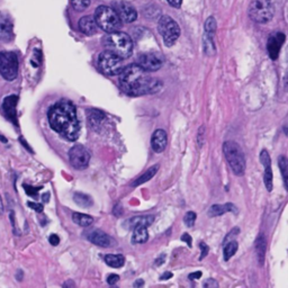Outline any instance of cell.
<instances>
[{
	"label": "cell",
	"instance_id": "obj_1",
	"mask_svg": "<svg viewBox=\"0 0 288 288\" xmlns=\"http://www.w3.org/2000/svg\"><path fill=\"white\" fill-rule=\"evenodd\" d=\"M51 128L69 141H75L80 133V123L73 104L63 99L49 111Z\"/></svg>",
	"mask_w": 288,
	"mask_h": 288
},
{
	"label": "cell",
	"instance_id": "obj_2",
	"mask_svg": "<svg viewBox=\"0 0 288 288\" xmlns=\"http://www.w3.org/2000/svg\"><path fill=\"white\" fill-rule=\"evenodd\" d=\"M120 83L123 90L132 96L154 94L162 87L160 80L150 77L140 65H131L123 69Z\"/></svg>",
	"mask_w": 288,
	"mask_h": 288
},
{
	"label": "cell",
	"instance_id": "obj_3",
	"mask_svg": "<svg viewBox=\"0 0 288 288\" xmlns=\"http://www.w3.org/2000/svg\"><path fill=\"white\" fill-rule=\"evenodd\" d=\"M106 50L117 54L122 59H128L133 52V41L131 36L123 32L108 33L104 39Z\"/></svg>",
	"mask_w": 288,
	"mask_h": 288
},
{
	"label": "cell",
	"instance_id": "obj_4",
	"mask_svg": "<svg viewBox=\"0 0 288 288\" xmlns=\"http://www.w3.org/2000/svg\"><path fill=\"white\" fill-rule=\"evenodd\" d=\"M95 19L98 27L106 33L117 32L122 26V19L113 7L99 6L95 11Z\"/></svg>",
	"mask_w": 288,
	"mask_h": 288
},
{
	"label": "cell",
	"instance_id": "obj_5",
	"mask_svg": "<svg viewBox=\"0 0 288 288\" xmlns=\"http://www.w3.org/2000/svg\"><path fill=\"white\" fill-rule=\"evenodd\" d=\"M223 152L228 166L232 169V171L234 172V175H244L245 156L239 144L233 141H227L223 144Z\"/></svg>",
	"mask_w": 288,
	"mask_h": 288
},
{
	"label": "cell",
	"instance_id": "obj_6",
	"mask_svg": "<svg viewBox=\"0 0 288 288\" xmlns=\"http://www.w3.org/2000/svg\"><path fill=\"white\" fill-rule=\"evenodd\" d=\"M248 12L250 18L256 23L265 24L273 19L275 10L272 0H252Z\"/></svg>",
	"mask_w": 288,
	"mask_h": 288
},
{
	"label": "cell",
	"instance_id": "obj_7",
	"mask_svg": "<svg viewBox=\"0 0 288 288\" xmlns=\"http://www.w3.org/2000/svg\"><path fill=\"white\" fill-rule=\"evenodd\" d=\"M159 33L162 36L164 44L167 46H172L176 43L178 37L180 36V28L176 20H173L170 16L164 15L159 19L158 24Z\"/></svg>",
	"mask_w": 288,
	"mask_h": 288
},
{
	"label": "cell",
	"instance_id": "obj_8",
	"mask_svg": "<svg viewBox=\"0 0 288 288\" xmlns=\"http://www.w3.org/2000/svg\"><path fill=\"white\" fill-rule=\"evenodd\" d=\"M123 59L117 56V54L106 50L103 53H100L98 58V67L103 73L107 75H115L121 73L123 71Z\"/></svg>",
	"mask_w": 288,
	"mask_h": 288
},
{
	"label": "cell",
	"instance_id": "obj_9",
	"mask_svg": "<svg viewBox=\"0 0 288 288\" xmlns=\"http://www.w3.org/2000/svg\"><path fill=\"white\" fill-rule=\"evenodd\" d=\"M0 74L6 80H15L18 74V59L12 52H0Z\"/></svg>",
	"mask_w": 288,
	"mask_h": 288
},
{
	"label": "cell",
	"instance_id": "obj_10",
	"mask_svg": "<svg viewBox=\"0 0 288 288\" xmlns=\"http://www.w3.org/2000/svg\"><path fill=\"white\" fill-rule=\"evenodd\" d=\"M69 160L71 166L78 170H83L86 169L90 161V154L88 150L81 144L72 146L69 151Z\"/></svg>",
	"mask_w": 288,
	"mask_h": 288
},
{
	"label": "cell",
	"instance_id": "obj_11",
	"mask_svg": "<svg viewBox=\"0 0 288 288\" xmlns=\"http://www.w3.org/2000/svg\"><path fill=\"white\" fill-rule=\"evenodd\" d=\"M162 58L156 53H144L139 57V65L147 72L158 71L162 67Z\"/></svg>",
	"mask_w": 288,
	"mask_h": 288
},
{
	"label": "cell",
	"instance_id": "obj_12",
	"mask_svg": "<svg viewBox=\"0 0 288 288\" xmlns=\"http://www.w3.org/2000/svg\"><path fill=\"white\" fill-rule=\"evenodd\" d=\"M114 9L117 11L118 16L121 17L122 22L133 23L138 18V11L131 3L126 1H118L114 5Z\"/></svg>",
	"mask_w": 288,
	"mask_h": 288
},
{
	"label": "cell",
	"instance_id": "obj_13",
	"mask_svg": "<svg viewBox=\"0 0 288 288\" xmlns=\"http://www.w3.org/2000/svg\"><path fill=\"white\" fill-rule=\"evenodd\" d=\"M88 240L98 247L111 248L116 244V241L101 230H94L88 234Z\"/></svg>",
	"mask_w": 288,
	"mask_h": 288
},
{
	"label": "cell",
	"instance_id": "obj_14",
	"mask_svg": "<svg viewBox=\"0 0 288 288\" xmlns=\"http://www.w3.org/2000/svg\"><path fill=\"white\" fill-rule=\"evenodd\" d=\"M260 162L262 166L265 167V175L264 181L266 185V188L268 192L273 190V170H272V160H270V155L267 150H262L260 152Z\"/></svg>",
	"mask_w": 288,
	"mask_h": 288
},
{
	"label": "cell",
	"instance_id": "obj_15",
	"mask_svg": "<svg viewBox=\"0 0 288 288\" xmlns=\"http://www.w3.org/2000/svg\"><path fill=\"white\" fill-rule=\"evenodd\" d=\"M284 42H285V35L283 33H276L269 37L268 44H267V50H268L269 57L273 60H276L278 58Z\"/></svg>",
	"mask_w": 288,
	"mask_h": 288
},
{
	"label": "cell",
	"instance_id": "obj_16",
	"mask_svg": "<svg viewBox=\"0 0 288 288\" xmlns=\"http://www.w3.org/2000/svg\"><path fill=\"white\" fill-rule=\"evenodd\" d=\"M17 103H18V97L14 95L6 97L2 103L3 113H5L8 120H10L12 123H15V124H17V115H16Z\"/></svg>",
	"mask_w": 288,
	"mask_h": 288
},
{
	"label": "cell",
	"instance_id": "obj_17",
	"mask_svg": "<svg viewBox=\"0 0 288 288\" xmlns=\"http://www.w3.org/2000/svg\"><path fill=\"white\" fill-rule=\"evenodd\" d=\"M167 132L163 130H156L155 132L152 135L151 139V146L156 153H160V152H163L164 149L167 147Z\"/></svg>",
	"mask_w": 288,
	"mask_h": 288
},
{
	"label": "cell",
	"instance_id": "obj_18",
	"mask_svg": "<svg viewBox=\"0 0 288 288\" xmlns=\"http://www.w3.org/2000/svg\"><path fill=\"white\" fill-rule=\"evenodd\" d=\"M154 222L153 215H141V216H134V217L125 221L124 225L129 230H134L138 226H150L152 223Z\"/></svg>",
	"mask_w": 288,
	"mask_h": 288
},
{
	"label": "cell",
	"instance_id": "obj_19",
	"mask_svg": "<svg viewBox=\"0 0 288 288\" xmlns=\"http://www.w3.org/2000/svg\"><path fill=\"white\" fill-rule=\"evenodd\" d=\"M79 29L80 32L83 33L84 35H94L97 32V22L95 19V16H84L79 20Z\"/></svg>",
	"mask_w": 288,
	"mask_h": 288
},
{
	"label": "cell",
	"instance_id": "obj_20",
	"mask_svg": "<svg viewBox=\"0 0 288 288\" xmlns=\"http://www.w3.org/2000/svg\"><path fill=\"white\" fill-rule=\"evenodd\" d=\"M12 24L5 15H0V41L8 42L12 39Z\"/></svg>",
	"mask_w": 288,
	"mask_h": 288
},
{
	"label": "cell",
	"instance_id": "obj_21",
	"mask_svg": "<svg viewBox=\"0 0 288 288\" xmlns=\"http://www.w3.org/2000/svg\"><path fill=\"white\" fill-rule=\"evenodd\" d=\"M235 211V206L233 204H217V205H213L209 211V216L210 217H217V216H221L223 214L227 213V212H234Z\"/></svg>",
	"mask_w": 288,
	"mask_h": 288
},
{
	"label": "cell",
	"instance_id": "obj_22",
	"mask_svg": "<svg viewBox=\"0 0 288 288\" xmlns=\"http://www.w3.org/2000/svg\"><path fill=\"white\" fill-rule=\"evenodd\" d=\"M158 170H159V164H154V166H152L151 168L147 169V170L144 172L141 177H139L138 179L132 184V186L133 187H138V186L146 183V181H149L155 176V173L158 172Z\"/></svg>",
	"mask_w": 288,
	"mask_h": 288
},
{
	"label": "cell",
	"instance_id": "obj_23",
	"mask_svg": "<svg viewBox=\"0 0 288 288\" xmlns=\"http://www.w3.org/2000/svg\"><path fill=\"white\" fill-rule=\"evenodd\" d=\"M147 239H149V233H147L146 226H138L134 228L132 238L133 243H144L146 242Z\"/></svg>",
	"mask_w": 288,
	"mask_h": 288
},
{
	"label": "cell",
	"instance_id": "obj_24",
	"mask_svg": "<svg viewBox=\"0 0 288 288\" xmlns=\"http://www.w3.org/2000/svg\"><path fill=\"white\" fill-rule=\"evenodd\" d=\"M266 248H267L266 239L262 235H259V236H258L257 241H256V251H257L258 260H259V264L260 265H264Z\"/></svg>",
	"mask_w": 288,
	"mask_h": 288
},
{
	"label": "cell",
	"instance_id": "obj_25",
	"mask_svg": "<svg viewBox=\"0 0 288 288\" xmlns=\"http://www.w3.org/2000/svg\"><path fill=\"white\" fill-rule=\"evenodd\" d=\"M203 45H204V52L207 54V56H210V57L215 56L216 48L214 43V36L205 33L204 40H203Z\"/></svg>",
	"mask_w": 288,
	"mask_h": 288
},
{
	"label": "cell",
	"instance_id": "obj_26",
	"mask_svg": "<svg viewBox=\"0 0 288 288\" xmlns=\"http://www.w3.org/2000/svg\"><path fill=\"white\" fill-rule=\"evenodd\" d=\"M105 262L113 268H121L125 264V258L122 255H107L105 256Z\"/></svg>",
	"mask_w": 288,
	"mask_h": 288
},
{
	"label": "cell",
	"instance_id": "obj_27",
	"mask_svg": "<svg viewBox=\"0 0 288 288\" xmlns=\"http://www.w3.org/2000/svg\"><path fill=\"white\" fill-rule=\"evenodd\" d=\"M72 219H73V222L75 224H78V225L83 227L89 226L92 222H94V218H92L90 215H86L82 213H73L72 214Z\"/></svg>",
	"mask_w": 288,
	"mask_h": 288
},
{
	"label": "cell",
	"instance_id": "obj_28",
	"mask_svg": "<svg viewBox=\"0 0 288 288\" xmlns=\"http://www.w3.org/2000/svg\"><path fill=\"white\" fill-rule=\"evenodd\" d=\"M278 167L282 171L284 185H285L286 190H288V159L285 155H281L278 158Z\"/></svg>",
	"mask_w": 288,
	"mask_h": 288
},
{
	"label": "cell",
	"instance_id": "obj_29",
	"mask_svg": "<svg viewBox=\"0 0 288 288\" xmlns=\"http://www.w3.org/2000/svg\"><path fill=\"white\" fill-rule=\"evenodd\" d=\"M238 248H239V245H238V242L236 241H230V242H227L226 244H224V250H223V252H224V260L227 261V260H230L231 258L235 255V252L238 251Z\"/></svg>",
	"mask_w": 288,
	"mask_h": 288
},
{
	"label": "cell",
	"instance_id": "obj_30",
	"mask_svg": "<svg viewBox=\"0 0 288 288\" xmlns=\"http://www.w3.org/2000/svg\"><path fill=\"white\" fill-rule=\"evenodd\" d=\"M73 201L75 204L81 207H90L92 205V200L90 196L83 193H74Z\"/></svg>",
	"mask_w": 288,
	"mask_h": 288
},
{
	"label": "cell",
	"instance_id": "obj_31",
	"mask_svg": "<svg viewBox=\"0 0 288 288\" xmlns=\"http://www.w3.org/2000/svg\"><path fill=\"white\" fill-rule=\"evenodd\" d=\"M104 118V114L99 112V111H91L90 114H89V122H90V124L92 126H97L99 124V123L103 121Z\"/></svg>",
	"mask_w": 288,
	"mask_h": 288
},
{
	"label": "cell",
	"instance_id": "obj_32",
	"mask_svg": "<svg viewBox=\"0 0 288 288\" xmlns=\"http://www.w3.org/2000/svg\"><path fill=\"white\" fill-rule=\"evenodd\" d=\"M216 27H217V25H216V20L213 16H211L207 18V20L205 22V33L210 34V35L214 36V34L216 32Z\"/></svg>",
	"mask_w": 288,
	"mask_h": 288
},
{
	"label": "cell",
	"instance_id": "obj_33",
	"mask_svg": "<svg viewBox=\"0 0 288 288\" xmlns=\"http://www.w3.org/2000/svg\"><path fill=\"white\" fill-rule=\"evenodd\" d=\"M71 3L77 11H83L90 5V0H71Z\"/></svg>",
	"mask_w": 288,
	"mask_h": 288
},
{
	"label": "cell",
	"instance_id": "obj_34",
	"mask_svg": "<svg viewBox=\"0 0 288 288\" xmlns=\"http://www.w3.org/2000/svg\"><path fill=\"white\" fill-rule=\"evenodd\" d=\"M184 222L188 227L194 226L195 222H196V214H195L194 212H188V213L185 215Z\"/></svg>",
	"mask_w": 288,
	"mask_h": 288
},
{
	"label": "cell",
	"instance_id": "obj_35",
	"mask_svg": "<svg viewBox=\"0 0 288 288\" xmlns=\"http://www.w3.org/2000/svg\"><path fill=\"white\" fill-rule=\"evenodd\" d=\"M24 188H25V190H26V194L28 195V196L37 197V193H39L40 188H34L28 185H24Z\"/></svg>",
	"mask_w": 288,
	"mask_h": 288
},
{
	"label": "cell",
	"instance_id": "obj_36",
	"mask_svg": "<svg viewBox=\"0 0 288 288\" xmlns=\"http://www.w3.org/2000/svg\"><path fill=\"white\" fill-rule=\"evenodd\" d=\"M239 232L240 230L238 227H235L234 230H232L230 233H228L227 236L225 238V240H224V244H226L227 242H230V241H233V236H236L239 234Z\"/></svg>",
	"mask_w": 288,
	"mask_h": 288
},
{
	"label": "cell",
	"instance_id": "obj_37",
	"mask_svg": "<svg viewBox=\"0 0 288 288\" xmlns=\"http://www.w3.org/2000/svg\"><path fill=\"white\" fill-rule=\"evenodd\" d=\"M27 205H28L29 207H31V209H33L34 211L39 212V213H41V212H43V205H42V204H39V203L28 202V203H27Z\"/></svg>",
	"mask_w": 288,
	"mask_h": 288
},
{
	"label": "cell",
	"instance_id": "obj_38",
	"mask_svg": "<svg viewBox=\"0 0 288 288\" xmlns=\"http://www.w3.org/2000/svg\"><path fill=\"white\" fill-rule=\"evenodd\" d=\"M118 281H120V276H117V275H109L107 278V283L109 285H114V284H116Z\"/></svg>",
	"mask_w": 288,
	"mask_h": 288
},
{
	"label": "cell",
	"instance_id": "obj_39",
	"mask_svg": "<svg viewBox=\"0 0 288 288\" xmlns=\"http://www.w3.org/2000/svg\"><path fill=\"white\" fill-rule=\"evenodd\" d=\"M49 241L52 245H58L59 243H60V238H59L57 234H52V235H50Z\"/></svg>",
	"mask_w": 288,
	"mask_h": 288
},
{
	"label": "cell",
	"instance_id": "obj_40",
	"mask_svg": "<svg viewBox=\"0 0 288 288\" xmlns=\"http://www.w3.org/2000/svg\"><path fill=\"white\" fill-rule=\"evenodd\" d=\"M200 247H201V250H202V256H201V259H203V258H205L207 256V253H209V247L205 243H201L200 244Z\"/></svg>",
	"mask_w": 288,
	"mask_h": 288
},
{
	"label": "cell",
	"instance_id": "obj_41",
	"mask_svg": "<svg viewBox=\"0 0 288 288\" xmlns=\"http://www.w3.org/2000/svg\"><path fill=\"white\" fill-rule=\"evenodd\" d=\"M168 2L170 3L172 7L179 8L181 6V2H183V0H168Z\"/></svg>",
	"mask_w": 288,
	"mask_h": 288
},
{
	"label": "cell",
	"instance_id": "obj_42",
	"mask_svg": "<svg viewBox=\"0 0 288 288\" xmlns=\"http://www.w3.org/2000/svg\"><path fill=\"white\" fill-rule=\"evenodd\" d=\"M164 260H166V255H164V253H163V255H161V256L158 258V259L155 260V266H158V267H159V266H161V265H163Z\"/></svg>",
	"mask_w": 288,
	"mask_h": 288
},
{
	"label": "cell",
	"instance_id": "obj_43",
	"mask_svg": "<svg viewBox=\"0 0 288 288\" xmlns=\"http://www.w3.org/2000/svg\"><path fill=\"white\" fill-rule=\"evenodd\" d=\"M181 240L186 241V242H187V244H188V247H192V238H190L187 233H185V234L181 236Z\"/></svg>",
	"mask_w": 288,
	"mask_h": 288
},
{
	"label": "cell",
	"instance_id": "obj_44",
	"mask_svg": "<svg viewBox=\"0 0 288 288\" xmlns=\"http://www.w3.org/2000/svg\"><path fill=\"white\" fill-rule=\"evenodd\" d=\"M204 287H217V283L214 279H209L207 283L204 284Z\"/></svg>",
	"mask_w": 288,
	"mask_h": 288
},
{
	"label": "cell",
	"instance_id": "obj_45",
	"mask_svg": "<svg viewBox=\"0 0 288 288\" xmlns=\"http://www.w3.org/2000/svg\"><path fill=\"white\" fill-rule=\"evenodd\" d=\"M200 277H202V273L201 272H197V273H195V274H190L189 275L190 279H196V278H200Z\"/></svg>",
	"mask_w": 288,
	"mask_h": 288
},
{
	"label": "cell",
	"instance_id": "obj_46",
	"mask_svg": "<svg viewBox=\"0 0 288 288\" xmlns=\"http://www.w3.org/2000/svg\"><path fill=\"white\" fill-rule=\"evenodd\" d=\"M284 88H285V90L288 92V72L285 75V78H284Z\"/></svg>",
	"mask_w": 288,
	"mask_h": 288
},
{
	"label": "cell",
	"instance_id": "obj_47",
	"mask_svg": "<svg viewBox=\"0 0 288 288\" xmlns=\"http://www.w3.org/2000/svg\"><path fill=\"white\" fill-rule=\"evenodd\" d=\"M171 277H172L171 273H166V274H163L162 276H161V281H164V279H169V278H171Z\"/></svg>",
	"mask_w": 288,
	"mask_h": 288
},
{
	"label": "cell",
	"instance_id": "obj_48",
	"mask_svg": "<svg viewBox=\"0 0 288 288\" xmlns=\"http://www.w3.org/2000/svg\"><path fill=\"white\" fill-rule=\"evenodd\" d=\"M283 130H284V133H285L288 137V117L285 122V124H284V126H283Z\"/></svg>",
	"mask_w": 288,
	"mask_h": 288
},
{
	"label": "cell",
	"instance_id": "obj_49",
	"mask_svg": "<svg viewBox=\"0 0 288 288\" xmlns=\"http://www.w3.org/2000/svg\"><path fill=\"white\" fill-rule=\"evenodd\" d=\"M143 285H144V283H143L142 279H138V281L135 282V284H134L135 287H142Z\"/></svg>",
	"mask_w": 288,
	"mask_h": 288
},
{
	"label": "cell",
	"instance_id": "obj_50",
	"mask_svg": "<svg viewBox=\"0 0 288 288\" xmlns=\"http://www.w3.org/2000/svg\"><path fill=\"white\" fill-rule=\"evenodd\" d=\"M19 141H20V142H22V143L24 144V146H25V147H26V149H27L28 151H31V152H32V149H31V147H29V146L27 145V143H26V142H25V141H24V139H22V138H20V139H19Z\"/></svg>",
	"mask_w": 288,
	"mask_h": 288
},
{
	"label": "cell",
	"instance_id": "obj_51",
	"mask_svg": "<svg viewBox=\"0 0 288 288\" xmlns=\"http://www.w3.org/2000/svg\"><path fill=\"white\" fill-rule=\"evenodd\" d=\"M3 213V202L1 200V196H0V214Z\"/></svg>",
	"mask_w": 288,
	"mask_h": 288
},
{
	"label": "cell",
	"instance_id": "obj_52",
	"mask_svg": "<svg viewBox=\"0 0 288 288\" xmlns=\"http://www.w3.org/2000/svg\"><path fill=\"white\" fill-rule=\"evenodd\" d=\"M49 196H50L49 194H44L43 196H42V198H43V201H44V202H49V200H48Z\"/></svg>",
	"mask_w": 288,
	"mask_h": 288
},
{
	"label": "cell",
	"instance_id": "obj_53",
	"mask_svg": "<svg viewBox=\"0 0 288 288\" xmlns=\"http://www.w3.org/2000/svg\"><path fill=\"white\" fill-rule=\"evenodd\" d=\"M0 141L3 142V143H7V139L6 138H2V135H0Z\"/></svg>",
	"mask_w": 288,
	"mask_h": 288
}]
</instances>
